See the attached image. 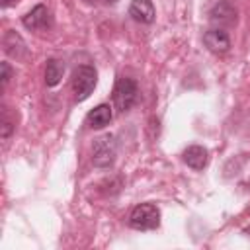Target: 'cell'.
I'll use <instances>...</instances> for the list:
<instances>
[{
    "instance_id": "6da1fadb",
    "label": "cell",
    "mask_w": 250,
    "mask_h": 250,
    "mask_svg": "<svg viewBox=\"0 0 250 250\" xmlns=\"http://www.w3.org/2000/svg\"><path fill=\"white\" fill-rule=\"evenodd\" d=\"M129 225L137 230H152L160 225V211L152 203L137 205L129 215Z\"/></svg>"
},
{
    "instance_id": "7a4b0ae2",
    "label": "cell",
    "mask_w": 250,
    "mask_h": 250,
    "mask_svg": "<svg viewBox=\"0 0 250 250\" xmlns=\"http://www.w3.org/2000/svg\"><path fill=\"white\" fill-rule=\"evenodd\" d=\"M96 78H98V74H96L94 66L82 64L74 70V74H72V94H74L76 102H84L94 92Z\"/></svg>"
},
{
    "instance_id": "3957f363",
    "label": "cell",
    "mask_w": 250,
    "mask_h": 250,
    "mask_svg": "<svg viewBox=\"0 0 250 250\" xmlns=\"http://www.w3.org/2000/svg\"><path fill=\"white\" fill-rule=\"evenodd\" d=\"M115 154H117V146H115V139L111 135H104L100 139H96L94 146H92V162L98 168H109L115 162Z\"/></svg>"
},
{
    "instance_id": "277c9868",
    "label": "cell",
    "mask_w": 250,
    "mask_h": 250,
    "mask_svg": "<svg viewBox=\"0 0 250 250\" xmlns=\"http://www.w3.org/2000/svg\"><path fill=\"white\" fill-rule=\"evenodd\" d=\"M137 82L133 78H119L115 82V88H113V104L119 111H127L131 109V105L137 102Z\"/></svg>"
},
{
    "instance_id": "5b68a950",
    "label": "cell",
    "mask_w": 250,
    "mask_h": 250,
    "mask_svg": "<svg viewBox=\"0 0 250 250\" xmlns=\"http://www.w3.org/2000/svg\"><path fill=\"white\" fill-rule=\"evenodd\" d=\"M236 6L229 0H219L213 4V8L209 10V20L211 23H215L217 27H229V25H234L236 23Z\"/></svg>"
},
{
    "instance_id": "8992f818",
    "label": "cell",
    "mask_w": 250,
    "mask_h": 250,
    "mask_svg": "<svg viewBox=\"0 0 250 250\" xmlns=\"http://www.w3.org/2000/svg\"><path fill=\"white\" fill-rule=\"evenodd\" d=\"M203 43L211 53H227L230 49V37L223 27H211L203 33Z\"/></svg>"
},
{
    "instance_id": "52a82bcc",
    "label": "cell",
    "mask_w": 250,
    "mask_h": 250,
    "mask_svg": "<svg viewBox=\"0 0 250 250\" xmlns=\"http://www.w3.org/2000/svg\"><path fill=\"white\" fill-rule=\"evenodd\" d=\"M21 23H23L27 29H33V31L45 29V27L51 25V14H49V10H47L43 4H37L33 10H29V12L21 18Z\"/></svg>"
},
{
    "instance_id": "ba28073f",
    "label": "cell",
    "mask_w": 250,
    "mask_h": 250,
    "mask_svg": "<svg viewBox=\"0 0 250 250\" xmlns=\"http://www.w3.org/2000/svg\"><path fill=\"white\" fill-rule=\"evenodd\" d=\"M129 16L139 23H152L156 12L150 0H133L129 6Z\"/></svg>"
},
{
    "instance_id": "9c48e42d",
    "label": "cell",
    "mask_w": 250,
    "mask_h": 250,
    "mask_svg": "<svg viewBox=\"0 0 250 250\" xmlns=\"http://www.w3.org/2000/svg\"><path fill=\"white\" fill-rule=\"evenodd\" d=\"M182 158H184V162H186L189 168H193V170H203V168L207 166V162H209V152H207L205 146L191 145V146H188V148L184 150Z\"/></svg>"
},
{
    "instance_id": "30bf717a",
    "label": "cell",
    "mask_w": 250,
    "mask_h": 250,
    "mask_svg": "<svg viewBox=\"0 0 250 250\" xmlns=\"http://www.w3.org/2000/svg\"><path fill=\"white\" fill-rule=\"evenodd\" d=\"M113 113H111V107L107 104H100L96 105L88 115H86V125L90 129H104L105 125H109Z\"/></svg>"
},
{
    "instance_id": "8fae6325",
    "label": "cell",
    "mask_w": 250,
    "mask_h": 250,
    "mask_svg": "<svg viewBox=\"0 0 250 250\" xmlns=\"http://www.w3.org/2000/svg\"><path fill=\"white\" fill-rule=\"evenodd\" d=\"M62 74H64V64L59 59H49L47 66H45V84L51 88L57 86L61 82Z\"/></svg>"
},
{
    "instance_id": "7c38bea8",
    "label": "cell",
    "mask_w": 250,
    "mask_h": 250,
    "mask_svg": "<svg viewBox=\"0 0 250 250\" xmlns=\"http://www.w3.org/2000/svg\"><path fill=\"white\" fill-rule=\"evenodd\" d=\"M25 45H23V41H21V37L20 35H16L14 31H8L6 33V37H4V49H6V53L8 55H12V57H21V53L25 51L23 49Z\"/></svg>"
},
{
    "instance_id": "4fadbf2b",
    "label": "cell",
    "mask_w": 250,
    "mask_h": 250,
    "mask_svg": "<svg viewBox=\"0 0 250 250\" xmlns=\"http://www.w3.org/2000/svg\"><path fill=\"white\" fill-rule=\"evenodd\" d=\"M12 129H14V125H12V121L8 119V113L4 111V115H2V139H6V137H10V133H12Z\"/></svg>"
},
{
    "instance_id": "5bb4252c",
    "label": "cell",
    "mask_w": 250,
    "mask_h": 250,
    "mask_svg": "<svg viewBox=\"0 0 250 250\" xmlns=\"http://www.w3.org/2000/svg\"><path fill=\"white\" fill-rule=\"evenodd\" d=\"M0 70H2V86H6L8 82H10V78H12V68H10V64L8 62H2L0 64Z\"/></svg>"
},
{
    "instance_id": "9a60e30c",
    "label": "cell",
    "mask_w": 250,
    "mask_h": 250,
    "mask_svg": "<svg viewBox=\"0 0 250 250\" xmlns=\"http://www.w3.org/2000/svg\"><path fill=\"white\" fill-rule=\"evenodd\" d=\"M14 2H16V0H2L0 4H2V8H8V6H10V4H14Z\"/></svg>"
},
{
    "instance_id": "2e32d148",
    "label": "cell",
    "mask_w": 250,
    "mask_h": 250,
    "mask_svg": "<svg viewBox=\"0 0 250 250\" xmlns=\"http://www.w3.org/2000/svg\"><path fill=\"white\" fill-rule=\"evenodd\" d=\"M104 2H107V4H115L117 0H104Z\"/></svg>"
},
{
    "instance_id": "e0dca14e",
    "label": "cell",
    "mask_w": 250,
    "mask_h": 250,
    "mask_svg": "<svg viewBox=\"0 0 250 250\" xmlns=\"http://www.w3.org/2000/svg\"><path fill=\"white\" fill-rule=\"evenodd\" d=\"M84 2H88V4H94V2H96V0H84Z\"/></svg>"
}]
</instances>
